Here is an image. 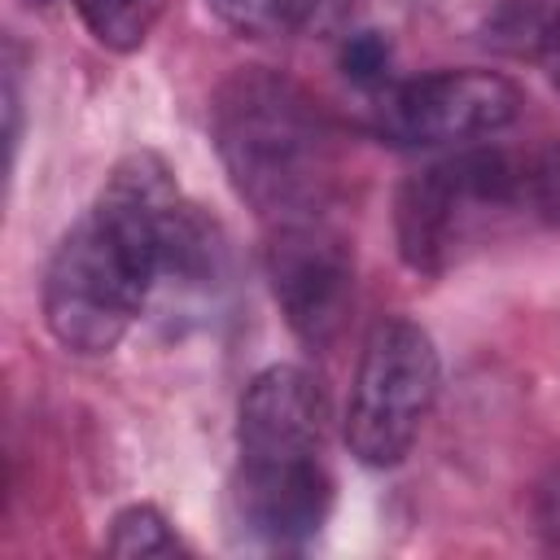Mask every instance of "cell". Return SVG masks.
Returning <instances> with one entry per match:
<instances>
[{
	"label": "cell",
	"instance_id": "1",
	"mask_svg": "<svg viewBox=\"0 0 560 560\" xmlns=\"http://www.w3.org/2000/svg\"><path fill=\"white\" fill-rule=\"evenodd\" d=\"M188 206L175 171L153 153H127L96 192L92 210L52 245L39 306L52 341L96 359L118 350L158 293V262L171 223Z\"/></svg>",
	"mask_w": 560,
	"mask_h": 560
},
{
	"label": "cell",
	"instance_id": "2",
	"mask_svg": "<svg viewBox=\"0 0 560 560\" xmlns=\"http://www.w3.org/2000/svg\"><path fill=\"white\" fill-rule=\"evenodd\" d=\"M210 140L232 192L267 228L328 214L341 175V131L293 74L236 66L210 96Z\"/></svg>",
	"mask_w": 560,
	"mask_h": 560
},
{
	"label": "cell",
	"instance_id": "3",
	"mask_svg": "<svg viewBox=\"0 0 560 560\" xmlns=\"http://www.w3.org/2000/svg\"><path fill=\"white\" fill-rule=\"evenodd\" d=\"M534 214L529 153L464 144L402 179L394 197V241L411 271L442 276L499 223Z\"/></svg>",
	"mask_w": 560,
	"mask_h": 560
},
{
	"label": "cell",
	"instance_id": "4",
	"mask_svg": "<svg viewBox=\"0 0 560 560\" xmlns=\"http://www.w3.org/2000/svg\"><path fill=\"white\" fill-rule=\"evenodd\" d=\"M442 385L433 337L407 319L385 315L368 328L350 398H346V446L363 468H394L416 446Z\"/></svg>",
	"mask_w": 560,
	"mask_h": 560
},
{
	"label": "cell",
	"instance_id": "5",
	"mask_svg": "<svg viewBox=\"0 0 560 560\" xmlns=\"http://www.w3.org/2000/svg\"><path fill=\"white\" fill-rule=\"evenodd\" d=\"M521 88L499 70H429L372 92V127L402 149H464L521 118Z\"/></svg>",
	"mask_w": 560,
	"mask_h": 560
},
{
	"label": "cell",
	"instance_id": "6",
	"mask_svg": "<svg viewBox=\"0 0 560 560\" xmlns=\"http://www.w3.org/2000/svg\"><path fill=\"white\" fill-rule=\"evenodd\" d=\"M262 271L289 332L306 350L337 346L354 306V249L346 232L328 214L276 223L267 228Z\"/></svg>",
	"mask_w": 560,
	"mask_h": 560
},
{
	"label": "cell",
	"instance_id": "7",
	"mask_svg": "<svg viewBox=\"0 0 560 560\" xmlns=\"http://www.w3.org/2000/svg\"><path fill=\"white\" fill-rule=\"evenodd\" d=\"M332 512L324 455H236L228 481V529L258 551H302Z\"/></svg>",
	"mask_w": 560,
	"mask_h": 560
},
{
	"label": "cell",
	"instance_id": "8",
	"mask_svg": "<svg viewBox=\"0 0 560 560\" xmlns=\"http://www.w3.org/2000/svg\"><path fill=\"white\" fill-rule=\"evenodd\" d=\"M328 394L298 363L262 368L236 407V455H324Z\"/></svg>",
	"mask_w": 560,
	"mask_h": 560
},
{
	"label": "cell",
	"instance_id": "9",
	"mask_svg": "<svg viewBox=\"0 0 560 560\" xmlns=\"http://www.w3.org/2000/svg\"><path fill=\"white\" fill-rule=\"evenodd\" d=\"M88 35L109 52H136L149 44L166 13V0H70Z\"/></svg>",
	"mask_w": 560,
	"mask_h": 560
},
{
	"label": "cell",
	"instance_id": "10",
	"mask_svg": "<svg viewBox=\"0 0 560 560\" xmlns=\"http://www.w3.org/2000/svg\"><path fill=\"white\" fill-rule=\"evenodd\" d=\"M105 551L109 556H179L188 551V542L153 503H131L109 521Z\"/></svg>",
	"mask_w": 560,
	"mask_h": 560
},
{
	"label": "cell",
	"instance_id": "11",
	"mask_svg": "<svg viewBox=\"0 0 560 560\" xmlns=\"http://www.w3.org/2000/svg\"><path fill=\"white\" fill-rule=\"evenodd\" d=\"M389 39L381 31H346L341 39V70L350 83H359L363 92H381L389 83Z\"/></svg>",
	"mask_w": 560,
	"mask_h": 560
},
{
	"label": "cell",
	"instance_id": "12",
	"mask_svg": "<svg viewBox=\"0 0 560 560\" xmlns=\"http://www.w3.org/2000/svg\"><path fill=\"white\" fill-rule=\"evenodd\" d=\"M206 9L223 26H232L236 35H249V39L293 31L289 26V0H206Z\"/></svg>",
	"mask_w": 560,
	"mask_h": 560
},
{
	"label": "cell",
	"instance_id": "13",
	"mask_svg": "<svg viewBox=\"0 0 560 560\" xmlns=\"http://www.w3.org/2000/svg\"><path fill=\"white\" fill-rule=\"evenodd\" d=\"M363 0H289V26L315 35H341Z\"/></svg>",
	"mask_w": 560,
	"mask_h": 560
},
{
	"label": "cell",
	"instance_id": "14",
	"mask_svg": "<svg viewBox=\"0 0 560 560\" xmlns=\"http://www.w3.org/2000/svg\"><path fill=\"white\" fill-rule=\"evenodd\" d=\"M529 175H534V214L560 219V140L529 153Z\"/></svg>",
	"mask_w": 560,
	"mask_h": 560
},
{
	"label": "cell",
	"instance_id": "15",
	"mask_svg": "<svg viewBox=\"0 0 560 560\" xmlns=\"http://www.w3.org/2000/svg\"><path fill=\"white\" fill-rule=\"evenodd\" d=\"M525 57H534L560 83V9H538L534 31L525 39Z\"/></svg>",
	"mask_w": 560,
	"mask_h": 560
}]
</instances>
